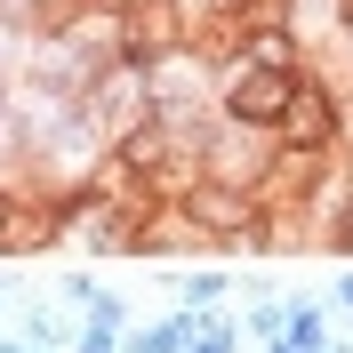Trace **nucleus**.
I'll use <instances>...</instances> for the list:
<instances>
[{
    "label": "nucleus",
    "instance_id": "obj_1",
    "mask_svg": "<svg viewBox=\"0 0 353 353\" xmlns=\"http://www.w3.org/2000/svg\"><path fill=\"white\" fill-rule=\"evenodd\" d=\"M345 129H353V105L337 97V81H330V72H305V81L289 88L273 137H281V153H337Z\"/></svg>",
    "mask_w": 353,
    "mask_h": 353
},
{
    "label": "nucleus",
    "instance_id": "obj_3",
    "mask_svg": "<svg viewBox=\"0 0 353 353\" xmlns=\"http://www.w3.org/2000/svg\"><path fill=\"white\" fill-rule=\"evenodd\" d=\"M305 72H273V65H241L225 57V81H217V112L225 121H249V129H281V105Z\"/></svg>",
    "mask_w": 353,
    "mask_h": 353
},
{
    "label": "nucleus",
    "instance_id": "obj_2",
    "mask_svg": "<svg viewBox=\"0 0 353 353\" xmlns=\"http://www.w3.org/2000/svg\"><path fill=\"white\" fill-rule=\"evenodd\" d=\"M65 233V193L41 176H0V257H32Z\"/></svg>",
    "mask_w": 353,
    "mask_h": 353
}]
</instances>
